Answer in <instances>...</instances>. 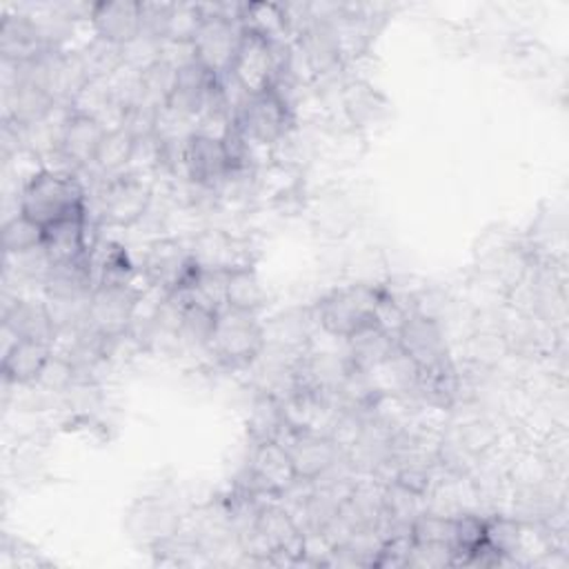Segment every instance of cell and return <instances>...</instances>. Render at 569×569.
I'll list each match as a JSON object with an SVG mask.
<instances>
[{
  "label": "cell",
  "mask_w": 569,
  "mask_h": 569,
  "mask_svg": "<svg viewBox=\"0 0 569 569\" xmlns=\"http://www.w3.org/2000/svg\"><path fill=\"white\" fill-rule=\"evenodd\" d=\"M18 211L42 229L87 216V193L71 169H38L18 193Z\"/></svg>",
  "instance_id": "6da1fadb"
},
{
  "label": "cell",
  "mask_w": 569,
  "mask_h": 569,
  "mask_svg": "<svg viewBox=\"0 0 569 569\" xmlns=\"http://www.w3.org/2000/svg\"><path fill=\"white\" fill-rule=\"evenodd\" d=\"M378 305V287L367 282L347 284L333 289L316 305L313 320L322 329V333L349 340L356 333L378 327L376 318Z\"/></svg>",
  "instance_id": "7a4b0ae2"
},
{
  "label": "cell",
  "mask_w": 569,
  "mask_h": 569,
  "mask_svg": "<svg viewBox=\"0 0 569 569\" xmlns=\"http://www.w3.org/2000/svg\"><path fill=\"white\" fill-rule=\"evenodd\" d=\"M264 351V322L258 313L220 307L209 353L227 367H251Z\"/></svg>",
  "instance_id": "3957f363"
},
{
  "label": "cell",
  "mask_w": 569,
  "mask_h": 569,
  "mask_svg": "<svg viewBox=\"0 0 569 569\" xmlns=\"http://www.w3.org/2000/svg\"><path fill=\"white\" fill-rule=\"evenodd\" d=\"M204 20L193 36V53L200 64H204L211 73L218 78H224L231 73V67L236 62L240 42H242V27L238 22V13H229L227 4L207 7Z\"/></svg>",
  "instance_id": "277c9868"
},
{
  "label": "cell",
  "mask_w": 569,
  "mask_h": 569,
  "mask_svg": "<svg viewBox=\"0 0 569 569\" xmlns=\"http://www.w3.org/2000/svg\"><path fill=\"white\" fill-rule=\"evenodd\" d=\"M142 273L162 296H180L198 284L200 267L191 249L176 238L153 240L142 256Z\"/></svg>",
  "instance_id": "5b68a950"
},
{
  "label": "cell",
  "mask_w": 569,
  "mask_h": 569,
  "mask_svg": "<svg viewBox=\"0 0 569 569\" xmlns=\"http://www.w3.org/2000/svg\"><path fill=\"white\" fill-rule=\"evenodd\" d=\"M233 124L249 138V142L276 144L287 138L293 124L291 102L276 89L249 93L236 109Z\"/></svg>",
  "instance_id": "8992f818"
},
{
  "label": "cell",
  "mask_w": 569,
  "mask_h": 569,
  "mask_svg": "<svg viewBox=\"0 0 569 569\" xmlns=\"http://www.w3.org/2000/svg\"><path fill=\"white\" fill-rule=\"evenodd\" d=\"M398 349L413 362L418 376L438 373L451 367L449 347L440 320L425 313H407L396 331Z\"/></svg>",
  "instance_id": "52a82bcc"
},
{
  "label": "cell",
  "mask_w": 569,
  "mask_h": 569,
  "mask_svg": "<svg viewBox=\"0 0 569 569\" xmlns=\"http://www.w3.org/2000/svg\"><path fill=\"white\" fill-rule=\"evenodd\" d=\"M153 191L142 173L124 171L111 178H104L98 191L100 218L111 227H133L140 222L151 207Z\"/></svg>",
  "instance_id": "ba28073f"
},
{
  "label": "cell",
  "mask_w": 569,
  "mask_h": 569,
  "mask_svg": "<svg viewBox=\"0 0 569 569\" xmlns=\"http://www.w3.org/2000/svg\"><path fill=\"white\" fill-rule=\"evenodd\" d=\"M140 293L131 284L98 282L89 298L87 327L89 331L111 340L131 331Z\"/></svg>",
  "instance_id": "9c48e42d"
},
{
  "label": "cell",
  "mask_w": 569,
  "mask_h": 569,
  "mask_svg": "<svg viewBox=\"0 0 569 569\" xmlns=\"http://www.w3.org/2000/svg\"><path fill=\"white\" fill-rule=\"evenodd\" d=\"M280 442L284 445L296 480L300 482L320 480L331 473L345 456L331 436L318 431H289Z\"/></svg>",
  "instance_id": "30bf717a"
},
{
  "label": "cell",
  "mask_w": 569,
  "mask_h": 569,
  "mask_svg": "<svg viewBox=\"0 0 569 569\" xmlns=\"http://www.w3.org/2000/svg\"><path fill=\"white\" fill-rule=\"evenodd\" d=\"M182 171L200 189H220L231 176V162L222 136L196 131L182 149Z\"/></svg>",
  "instance_id": "8fae6325"
},
{
  "label": "cell",
  "mask_w": 569,
  "mask_h": 569,
  "mask_svg": "<svg viewBox=\"0 0 569 569\" xmlns=\"http://www.w3.org/2000/svg\"><path fill=\"white\" fill-rule=\"evenodd\" d=\"M107 129L109 127L98 118L69 109L60 129L58 158H62L69 169L91 167Z\"/></svg>",
  "instance_id": "7c38bea8"
},
{
  "label": "cell",
  "mask_w": 569,
  "mask_h": 569,
  "mask_svg": "<svg viewBox=\"0 0 569 569\" xmlns=\"http://www.w3.org/2000/svg\"><path fill=\"white\" fill-rule=\"evenodd\" d=\"M96 38L113 44H127L142 31V4L133 0L96 2L87 11Z\"/></svg>",
  "instance_id": "4fadbf2b"
},
{
  "label": "cell",
  "mask_w": 569,
  "mask_h": 569,
  "mask_svg": "<svg viewBox=\"0 0 569 569\" xmlns=\"http://www.w3.org/2000/svg\"><path fill=\"white\" fill-rule=\"evenodd\" d=\"M189 249L200 271L207 273H227L236 267L251 264L242 251L244 244L224 229H202L193 236Z\"/></svg>",
  "instance_id": "5bb4252c"
},
{
  "label": "cell",
  "mask_w": 569,
  "mask_h": 569,
  "mask_svg": "<svg viewBox=\"0 0 569 569\" xmlns=\"http://www.w3.org/2000/svg\"><path fill=\"white\" fill-rule=\"evenodd\" d=\"M51 356H53V345L40 342V340L16 338V342L2 351L4 385H11V387L38 385Z\"/></svg>",
  "instance_id": "9a60e30c"
},
{
  "label": "cell",
  "mask_w": 569,
  "mask_h": 569,
  "mask_svg": "<svg viewBox=\"0 0 569 569\" xmlns=\"http://www.w3.org/2000/svg\"><path fill=\"white\" fill-rule=\"evenodd\" d=\"M87 218L89 216L62 220L44 229L42 249L53 267L73 264L91 258V247L87 240Z\"/></svg>",
  "instance_id": "2e32d148"
},
{
  "label": "cell",
  "mask_w": 569,
  "mask_h": 569,
  "mask_svg": "<svg viewBox=\"0 0 569 569\" xmlns=\"http://www.w3.org/2000/svg\"><path fill=\"white\" fill-rule=\"evenodd\" d=\"M2 327L9 329L16 338L24 340H40L53 345L58 329L49 316L44 300H27L16 298L4 307Z\"/></svg>",
  "instance_id": "e0dca14e"
},
{
  "label": "cell",
  "mask_w": 569,
  "mask_h": 569,
  "mask_svg": "<svg viewBox=\"0 0 569 569\" xmlns=\"http://www.w3.org/2000/svg\"><path fill=\"white\" fill-rule=\"evenodd\" d=\"M47 51L31 16H4L0 22V53L7 64H24Z\"/></svg>",
  "instance_id": "ac0fdd59"
},
{
  "label": "cell",
  "mask_w": 569,
  "mask_h": 569,
  "mask_svg": "<svg viewBox=\"0 0 569 569\" xmlns=\"http://www.w3.org/2000/svg\"><path fill=\"white\" fill-rule=\"evenodd\" d=\"M311 345V320L302 311H282L264 322V349L300 358Z\"/></svg>",
  "instance_id": "d6986e66"
},
{
  "label": "cell",
  "mask_w": 569,
  "mask_h": 569,
  "mask_svg": "<svg viewBox=\"0 0 569 569\" xmlns=\"http://www.w3.org/2000/svg\"><path fill=\"white\" fill-rule=\"evenodd\" d=\"M267 305V293L253 264H242L222 276V307L260 313Z\"/></svg>",
  "instance_id": "ffe728a7"
},
{
  "label": "cell",
  "mask_w": 569,
  "mask_h": 569,
  "mask_svg": "<svg viewBox=\"0 0 569 569\" xmlns=\"http://www.w3.org/2000/svg\"><path fill=\"white\" fill-rule=\"evenodd\" d=\"M129 527L133 536H140L151 547L178 533V516L169 505L158 500H140L129 511Z\"/></svg>",
  "instance_id": "44dd1931"
},
{
  "label": "cell",
  "mask_w": 569,
  "mask_h": 569,
  "mask_svg": "<svg viewBox=\"0 0 569 569\" xmlns=\"http://www.w3.org/2000/svg\"><path fill=\"white\" fill-rule=\"evenodd\" d=\"M136 144H138V140L124 127H120V124L109 127L100 140V147L96 151L91 167L102 178H111V176L131 171Z\"/></svg>",
  "instance_id": "7402d4cb"
},
{
  "label": "cell",
  "mask_w": 569,
  "mask_h": 569,
  "mask_svg": "<svg viewBox=\"0 0 569 569\" xmlns=\"http://www.w3.org/2000/svg\"><path fill=\"white\" fill-rule=\"evenodd\" d=\"M247 431H249L251 442L282 440L289 433L282 402L269 393L258 391L251 402L249 418H247Z\"/></svg>",
  "instance_id": "603a6c76"
},
{
  "label": "cell",
  "mask_w": 569,
  "mask_h": 569,
  "mask_svg": "<svg viewBox=\"0 0 569 569\" xmlns=\"http://www.w3.org/2000/svg\"><path fill=\"white\" fill-rule=\"evenodd\" d=\"M238 22L242 31L260 36L264 40H284V33L289 31L284 7L273 2L240 4Z\"/></svg>",
  "instance_id": "cb8c5ba5"
},
{
  "label": "cell",
  "mask_w": 569,
  "mask_h": 569,
  "mask_svg": "<svg viewBox=\"0 0 569 569\" xmlns=\"http://www.w3.org/2000/svg\"><path fill=\"white\" fill-rule=\"evenodd\" d=\"M78 53L89 80H109L124 67L122 47L96 36Z\"/></svg>",
  "instance_id": "d4e9b609"
},
{
  "label": "cell",
  "mask_w": 569,
  "mask_h": 569,
  "mask_svg": "<svg viewBox=\"0 0 569 569\" xmlns=\"http://www.w3.org/2000/svg\"><path fill=\"white\" fill-rule=\"evenodd\" d=\"M91 264L96 269V284L98 282H111V284H131V278L136 273V264L127 249L118 242H107L98 256V260L91 258Z\"/></svg>",
  "instance_id": "484cf974"
},
{
  "label": "cell",
  "mask_w": 569,
  "mask_h": 569,
  "mask_svg": "<svg viewBox=\"0 0 569 569\" xmlns=\"http://www.w3.org/2000/svg\"><path fill=\"white\" fill-rule=\"evenodd\" d=\"M42 238H44V229L40 224H36L33 220L24 218L20 211L2 224L4 256H18V253L33 251V249L42 247Z\"/></svg>",
  "instance_id": "4316f807"
},
{
  "label": "cell",
  "mask_w": 569,
  "mask_h": 569,
  "mask_svg": "<svg viewBox=\"0 0 569 569\" xmlns=\"http://www.w3.org/2000/svg\"><path fill=\"white\" fill-rule=\"evenodd\" d=\"M202 20H204L202 4H184V2L171 4L164 40L193 42V36L198 33Z\"/></svg>",
  "instance_id": "83f0119b"
},
{
  "label": "cell",
  "mask_w": 569,
  "mask_h": 569,
  "mask_svg": "<svg viewBox=\"0 0 569 569\" xmlns=\"http://www.w3.org/2000/svg\"><path fill=\"white\" fill-rule=\"evenodd\" d=\"M160 51H162V40L140 31L133 40L122 44V60L127 69L144 71L156 62H160Z\"/></svg>",
  "instance_id": "f1b7e54d"
}]
</instances>
